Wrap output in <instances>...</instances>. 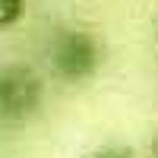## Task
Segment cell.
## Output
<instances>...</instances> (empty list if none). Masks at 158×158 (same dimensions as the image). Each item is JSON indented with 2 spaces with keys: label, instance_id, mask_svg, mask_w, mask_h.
<instances>
[{
  "label": "cell",
  "instance_id": "6da1fadb",
  "mask_svg": "<svg viewBox=\"0 0 158 158\" xmlns=\"http://www.w3.org/2000/svg\"><path fill=\"white\" fill-rule=\"evenodd\" d=\"M48 63L54 76L67 82H82L101 63V48L98 41L82 29H60L48 41Z\"/></svg>",
  "mask_w": 158,
  "mask_h": 158
},
{
  "label": "cell",
  "instance_id": "7a4b0ae2",
  "mask_svg": "<svg viewBox=\"0 0 158 158\" xmlns=\"http://www.w3.org/2000/svg\"><path fill=\"white\" fill-rule=\"evenodd\" d=\"M41 104V79L29 67H6L0 73V114L6 120H25Z\"/></svg>",
  "mask_w": 158,
  "mask_h": 158
},
{
  "label": "cell",
  "instance_id": "3957f363",
  "mask_svg": "<svg viewBox=\"0 0 158 158\" xmlns=\"http://www.w3.org/2000/svg\"><path fill=\"white\" fill-rule=\"evenodd\" d=\"M22 16V0H0V29L16 25Z\"/></svg>",
  "mask_w": 158,
  "mask_h": 158
},
{
  "label": "cell",
  "instance_id": "277c9868",
  "mask_svg": "<svg viewBox=\"0 0 158 158\" xmlns=\"http://www.w3.org/2000/svg\"><path fill=\"white\" fill-rule=\"evenodd\" d=\"M95 158H130L127 152H104V155H95Z\"/></svg>",
  "mask_w": 158,
  "mask_h": 158
},
{
  "label": "cell",
  "instance_id": "5b68a950",
  "mask_svg": "<svg viewBox=\"0 0 158 158\" xmlns=\"http://www.w3.org/2000/svg\"><path fill=\"white\" fill-rule=\"evenodd\" d=\"M152 158H158V136L152 139Z\"/></svg>",
  "mask_w": 158,
  "mask_h": 158
}]
</instances>
